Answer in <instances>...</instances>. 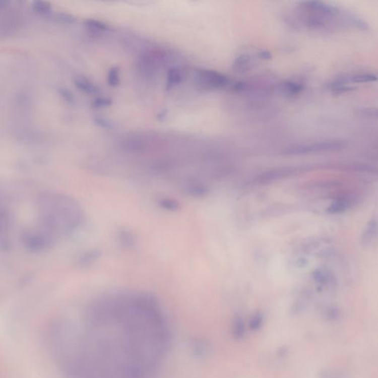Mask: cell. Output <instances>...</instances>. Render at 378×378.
<instances>
[{"instance_id":"3","label":"cell","mask_w":378,"mask_h":378,"mask_svg":"<svg viewBox=\"0 0 378 378\" xmlns=\"http://www.w3.org/2000/svg\"><path fill=\"white\" fill-rule=\"evenodd\" d=\"M22 241L28 250L36 252L48 250L56 242L51 235L39 226L25 230Z\"/></svg>"},{"instance_id":"26","label":"cell","mask_w":378,"mask_h":378,"mask_svg":"<svg viewBox=\"0 0 378 378\" xmlns=\"http://www.w3.org/2000/svg\"><path fill=\"white\" fill-rule=\"evenodd\" d=\"M263 317L261 315H257L253 319L251 322V327L253 328H257L261 325Z\"/></svg>"},{"instance_id":"15","label":"cell","mask_w":378,"mask_h":378,"mask_svg":"<svg viewBox=\"0 0 378 378\" xmlns=\"http://www.w3.org/2000/svg\"><path fill=\"white\" fill-rule=\"evenodd\" d=\"M84 25L89 31L94 33H102L109 31V27L107 24L94 19L85 20Z\"/></svg>"},{"instance_id":"16","label":"cell","mask_w":378,"mask_h":378,"mask_svg":"<svg viewBox=\"0 0 378 378\" xmlns=\"http://www.w3.org/2000/svg\"><path fill=\"white\" fill-rule=\"evenodd\" d=\"M250 65V57L247 54L239 55L233 64V69L235 72L242 74L247 72Z\"/></svg>"},{"instance_id":"8","label":"cell","mask_w":378,"mask_h":378,"mask_svg":"<svg viewBox=\"0 0 378 378\" xmlns=\"http://www.w3.org/2000/svg\"><path fill=\"white\" fill-rule=\"evenodd\" d=\"M182 190L188 196L201 198H205L209 193L210 189L207 185L202 182L191 179L182 184Z\"/></svg>"},{"instance_id":"10","label":"cell","mask_w":378,"mask_h":378,"mask_svg":"<svg viewBox=\"0 0 378 378\" xmlns=\"http://www.w3.org/2000/svg\"><path fill=\"white\" fill-rule=\"evenodd\" d=\"M377 232V222L376 217H373L368 222L362 236V244L370 246L376 240Z\"/></svg>"},{"instance_id":"5","label":"cell","mask_w":378,"mask_h":378,"mask_svg":"<svg viewBox=\"0 0 378 378\" xmlns=\"http://www.w3.org/2000/svg\"><path fill=\"white\" fill-rule=\"evenodd\" d=\"M344 147V144L341 141H329L315 144H305L296 146L286 149L283 152L285 155H310L319 152H330V151L341 150Z\"/></svg>"},{"instance_id":"22","label":"cell","mask_w":378,"mask_h":378,"mask_svg":"<svg viewBox=\"0 0 378 378\" xmlns=\"http://www.w3.org/2000/svg\"><path fill=\"white\" fill-rule=\"evenodd\" d=\"M113 101L112 98L109 97H98L95 98L94 101L92 103V106L95 109H102V108L109 107L112 106Z\"/></svg>"},{"instance_id":"2","label":"cell","mask_w":378,"mask_h":378,"mask_svg":"<svg viewBox=\"0 0 378 378\" xmlns=\"http://www.w3.org/2000/svg\"><path fill=\"white\" fill-rule=\"evenodd\" d=\"M39 225L58 240L71 234L83 222L80 205L71 197L58 192H46L37 200Z\"/></svg>"},{"instance_id":"12","label":"cell","mask_w":378,"mask_h":378,"mask_svg":"<svg viewBox=\"0 0 378 378\" xmlns=\"http://www.w3.org/2000/svg\"><path fill=\"white\" fill-rule=\"evenodd\" d=\"M117 242L122 247L131 249L136 244V238L131 231L127 229H120L117 233Z\"/></svg>"},{"instance_id":"14","label":"cell","mask_w":378,"mask_h":378,"mask_svg":"<svg viewBox=\"0 0 378 378\" xmlns=\"http://www.w3.org/2000/svg\"><path fill=\"white\" fill-rule=\"evenodd\" d=\"M101 255V252L98 249H91V250L84 252L79 257L78 264L82 267L87 266L96 261L98 259L100 258Z\"/></svg>"},{"instance_id":"11","label":"cell","mask_w":378,"mask_h":378,"mask_svg":"<svg viewBox=\"0 0 378 378\" xmlns=\"http://www.w3.org/2000/svg\"><path fill=\"white\" fill-rule=\"evenodd\" d=\"M75 85L81 91L89 95H98L101 90L98 86L84 77H78L75 79Z\"/></svg>"},{"instance_id":"31","label":"cell","mask_w":378,"mask_h":378,"mask_svg":"<svg viewBox=\"0 0 378 378\" xmlns=\"http://www.w3.org/2000/svg\"><path fill=\"white\" fill-rule=\"evenodd\" d=\"M8 4V2L6 1H0V8L5 7L6 5Z\"/></svg>"},{"instance_id":"25","label":"cell","mask_w":378,"mask_h":378,"mask_svg":"<svg viewBox=\"0 0 378 378\" xmlns=\"http://www.w3.org/2000/svg\"><path fill=\"white\" fill-rule=\"evenodd\" d=\"M33 8L36 12L44 14H47V13L50 11L51 6H50V5L48 3H46V2L38 1L35 2L33 3Z\"/></svg>"},{"instance_id":"6","label":"cell","mask_w":378,"mask_h":378,"mask_svg":"<svg viewBox=\"0 0 378 378\" xmlns=\"http://www.w3.org/2000/svg\"><path fill=\"white\" fill-rule=\"evenodd\" d=\"M166 53L163 50H149L140 59L139 66L144 74H151L166 61Z\"/></svg>"},{"instance_id":"13","label":"cell","mask_w":378,"mask_h":378,"mask_svg":"<svg viewBox=\"0 0 378 378\" xmlns=\"http://www.w3.org/2000/svg\"><path fill=\"white\" fill-rule=\"evenodd\" d=\"M183 79L182 71L177 68H171L166 76V89L171 90L180 84Z\"/></svg>"},{"instance_id":"21","label":"cell","mask_w":378,"mask_h":378,"mask_svg":"<svg viewBox=\"0 0 378 378\" xmlns=\"http://www.w3.org/2000/svg\"><path fill=\"white\" fill-rule=\"evenodd\" d=\"M353 83H368L377 81V76L373 74H359L352 76L350 79Z\"/></svg>"},{"instance_id":"27","label":"cell","mask_w":378,"mask_h":378,"mask_svg":"<svg viewBox=\"0 0 378 378\" xmlns=\"http://www.w3.org/2000/svg\"><path fill=\"white\" fill-rule=\"evenodd\" d=\"M61 95H62L64 98H65V100H66L68 102H74V96H73L72 93H70L68 90H63L62 92H61Z\"/></svg>"},{"instance_id":"7","label":"cell","mask_w":378,"mask_h":378,"mask_svg":"<svg viewBox=\"0 0 378 378\" xmlns=\"http://www.w3.org/2000/svg\"><path fill=\"white\" fill-rule=\"evenodd\" d=\"M295 172V168L291 167L275 168V169L269 170V171H265L259 174L253 179V182L256 185H268L275 181L293 175Z\"/></svg>"},{"instance_id":"29","label":"cell","mask_w":378,"mask_h":378,"mask_svg":"<svg viewBox=\"0 0 378 378\" xmlns=\"http://www.w3.org/2000/svg\"><path fill=\"white\" fill-rule=\"evenodd\" d=\"M259 57L263 60H269L272 58V55L270 52L268 51H263L261 53H259Z\"/></svg>"},{"instance_id":"20","label":"cell","mask_w":378,"mask_h":378,"mask_svg":"<svg viewBox=\"0 0 378 378\" xmlns=\"http://www.w3.org/2000/svg\"><path fill=\"white\" fill-rule=\"evenodd\" d=\"M120 70L117 67H113L109 70L107 74L108 84L111 87H116L120 84V76H119Z\"/></svg>"},{"instance_id":"4","label":"cell","mask_w":378,"mask_h":378,"mask_svg":"<svg viewBox=\"0 0 378 378\" xmlns=\"http://www.w3.org/2000/svg\"><path fill=\"white\" fill-rule=\"evenodd\" d=\"M195 81L200 87L207 90H219L228 87L230 80L226 76L216 71L199 69L195 72Z\"/></svg>"},{"instance_id":"24","label":"cell","mask_w":378,"mask_h":378,"mask_svg":"<svg viewBox=\"0 0 378 378\" xmlns=\"http://www.w3.org/2000/svg\"><path fill=\"white\" fill-rule=\"evenodd\" d=\"M94 123L96 126L101 127V128L105 129V130H112L115 124L112 120L102 117H96L94 118Z\"/></svg>"},{"instance_id":"1","label":"cell","mask_w":378,"mask_h":378,"mask_svg":"<svg viewBox=\"0 0 378 378\" xmlns=\"http://www.w3.org/2000/svg\"><path fill=\"white\" fill-rule=\"evenodd\" d=\"M56 338L69 378H151L166 355L168 330L155 296L116 293L92 301L80 327Z\"/></svg>"},{"instance_id":"28","label":"cell","mask_w":378,"mask_h":378,"mask_svg":"<svg viewBox=\"0 0 378 378\" xmlns=\"http://www.w3.org/2000/svg\"><path fill=\"white\" fill-rule=\"evenodd\" d=\"M245 87L246 84L244 82H239L234 84V85L233 86V90H234L235 92H241L242 91Z\"/></svg>"},{"instance_id":"30","label":"cell","mask_w":378,"mask_h":378,"mask_svg":"<svg viewBox=\"0 0 378 378\" xmlns=\"http://www.w3.org/2000/svg\"><path fill=\"white\" fill-rule=\"evenodd\" d=\"M166 112H165L164 111H163V112H160V115H158L159 118H164V117H166Z\"/></svg>"},{"instance_id":"9","label":"cell","mask_w":378,"mask_h":378,"mask_svg":"<svg viewBox=\"0 0 378 378\" xmlns=\"http://www.w3.org/2000/svg\"><path fill=\"white\" fill-rule=\"evenodd\" d=\"M354 203L355 199L352 195H341L328 206L327 211L330 214H340L350 209Z\"/></svg>"},{"instance_id":"17","label":"cell","mask_w":378,"mask_h":378,"mask_svg":"<svg viewBox=\"0 0 378 378\" xmlns=\"http://www.w3.org/2000/svg\"><path fill=\"white\" fill-rule=\"evenodd\" d=\"M312 278L314 280L318 283L322 284V285H327V284H333L335 283V278L331 273L325 270H316L312 273Z\"/></svg>"},{"instance_id":"19","label":"cell","mask_w":378,"mask_h":378,"mask_svg":"<svg viewBox=\"0 0 378 378\" xmlns=\"http://www.w3.org/2000/svg\"><path fill=\"white\" fill-rule=\"evenodd\" d=\"M302 84L296 83V82L287 81L284 82L283 84V89L284 91L288 95H295L299 94L303 90Z\"/></svg>"},{"instance_id":"18","label":"cell","mask_w":378,"mask_h":378,"mask_svg":"<svg viewBox=\"0 0 378 378\" xmlns=\"http://www.w3.org/2000/svg\"><path fill=\"white\" fill-rule=\"evenodd\" d=\"M158 205L162 209L168 211H177L180 209V205L177 200L170 198H162L158 200Z\"/></svg>"},{"instance_id":"23","label":"cell","mask_w":378,"mask_h":378,"mask_svg":"<svg viewBox=\"0 0 378 378\" xmlns=\"http://www.w3.org/2000/svg\"><path fill=\"white\" fill-rule=\"evenodd\" d=\"M9 224V217L6 209L0 206V234L7 229Z\"/></svg>"}]
</instances>
